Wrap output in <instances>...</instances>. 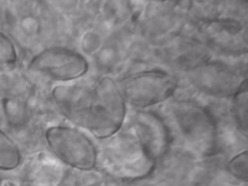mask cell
<instances>
[{
    "instance_id": "cell-12",
    "label": "cell",
    "mask_w": 248,
    "mask_h": 186,
    "mask_svg": "<svg viewBox=\"0 0 248 186\" xmlns=\"http://www.w3.org/2000/svg\"><path fill=\"white\" fill-rule=\"evenodd\" d=\"M16 47L9 36L0 31V66L12 65L17 62Z\"/></svg>"
},
{
    "instance_id": "cell-5",
    "label": "cell",
    "mask_w": 248,
    "mask_h": 186,
    "mask_svg": "<svg viewBox=\"0 0 248 186\" xmlns=\"http://www.w3.org/2000/svg\"><path fill=\"white\" fill-rule=\"evenodd\" d=\"M28 70L54 81L67 82L85 76L89 72V63L77 50L54 46L36 54L30 62Z\"/></svg>"
},
{
    "instance_id": "cell-11",
    "label": "cell",
    "mask_w": 248,
    "mask_h": 186,
    "mask_svg": "<svg viewBox=\"0 0 248 186\" xmlns=\"http://www.w3.org/2000/svg\"><path fill=\"white\" fill-rule=\"evenodd\" d=\"M227 170L229 174L236 180L241 182H248V156L247 150L235 155L229 161Z\"/></svg>"
},
{
    "instance_id": "cell-4",
    "label": "cell",
    "mask_w": 248,
    "mask_h": 186,
    "mask_svg": "<svg viewBox=\"0 0 248 186\" xmlns=\"http://www.w3.org/2000/svg\"><path fill=\"white\" fill-rule=\"evenodd\" d=\"M117 83L126 103L138 108L164 103L174 95L178 88L176 78L160 69L132 74Z\"/></svg>"
},
{
    "instance_id": "cell-10",
    "label": "cell",
    "mask_w": 248,
    "mask_h": 186,
    "mask_svg": "<svg viewBox=\"0 0 248 186\" xmlns=\"http://www.w3.org/2000/svg\"><path fill=\"white\" fill-rule=\"evenodd\" d=\"M248 80L243 82L232 96V113L237 130L247 138L248 136Z\"/></svg>"
},
{
    "instance_id": "cell-1",
    "label": "cell",
    "mask_w": 248,
    "mask_h": 186,
    "mask_svg": "<svg viewBox=\"0 0 248 186\" xmlns=\"http://www.w3.org/2000/svg\"><path fill=\"white\" fill-rule=\"evenodd\" d=\"M51 96L62 116L98 139L112 138L125 123L127 103L117 81L108 76L93 86L58 85Z\"/></svg>"
},
{
    "instance_id": "cell-7",
    "label": "cell",
    "mask_w": 248,
    "mask_h": 186,
    "mask_svg": "<svg viewBox=\"0 0 248 186\" xmlns=\"http://www.w3.org/2000/svg\"><path fill=\"white\" fill-rule=\"evenodd\" d=\"M205 42L229 54H241L248 50L247 22L242 18L219 16L200 20Z\"/></svg>"
},
{
    "instance_id": "cell-6",
    "label": "cell",
    "mask_w": 248,
    "mask_h": 186,
    "mask_svg": "<svg viewBox=\"0 0 248 186\" xmlns=\"http://www.w3.org/2000/svg\"><path fill=\"white\" fill-rule=\"evenodd\" d=\"M188 71L191 83L202 93L213 96H233L247 79L231 66L209 60Z\"/></svg>"
},
{
    "instance_id": "cell-13",
    "label": "cell",
    "mask_w": 248,
    "mask_h": 186,
    "mask_svg": "<svg viewBox=\"0 0 248 186\" xmlns=\"http://www.w3.org/2000/svg\"><path fill=\"white\" fill-rule=\"evenodd\" d=\"M16 186L14 183H12V182H7L6 183H4L3 186Z\"/></svg>"
},
{
    "instance_id": "cell-9",
    "label": "cell",
    "mask_w": 248,
    "mask_h": 186,
    "mask_svg": "<svg viewBox=\"0 0 248 186\" xmlns=\"http://www.w3.org/2000/svg\"><path fill=\"white\" fill-rule=\"evenodd\" d=\"M23 157L17 144L0 129V170H14L21 165Z\"/></svg>"
},
{
    "instance_id": "cell-2",
    "label": "cell",
    "mask_w": 248,
    "mask_h": 186,
    "mask_svg": "<svg viewBox=\"0 0 248 186\" xmlns=\"http://www.w3.org/2000/svg\"><path fill=\"white\" fill-rule=\"evenodd\" d=\"M165 124L182 145L194 155L203 157L214 151L217 129L209 111L190 100L175 101L169 108Z\"/></svg>"
},
{
    "instance_id": "cell-3",
    "label": "cell",
    "mask_w": 248,
    "mask_h": 186,
    "mask_svg": "<svg viewBox=\"0 0 248 186\" xmlns=\"http://www.w3.org/2000/svg\"><path fill=\"white\" fill-rule=\"evenodd\" d=\"M46 145L64 165L81 171H90L97 166L99 151L93 140L78 129L54 125L45 131Z\"/></svg>"
},
{
    "instance_id": "cell-8",
    "label": "cell",
    "mask_w": 248,
    "mask_h": 186,
    "mask_svg": "<svg viewBox=\"0 0 248 186\" xmlns=\"http://www.w3.org/2000/svg\"><path fill=\"white\" fill-rule=\"evenodd\" d=\"M134 130L140 141L156 162L166 155L171 140L169 128L161 116L151 111H139Z\"/></svg>"
}]
</instances>
